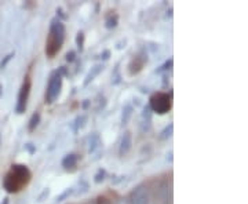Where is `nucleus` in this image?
<instances>
[{"mask_svg": "<svg viewBox=\"0 0 248 204\" xmlns=\"http://www.w3.org/2000/svg\"><path fill=\"white\" fill-rule=\"evenodd\" d=\"M31 87H32V81L29 78H25L22 87L19 90V95H18V104H17V112L22 113L25 112L28 105V99H29V94H31Z\"/></svg>", "mask_w": 248, "mask_h": 204, "instance_id": "5", "label": "nucleus"}, {"mask_svg": "<svg viewBox=\"0 0 248 204\" xmlns=\"http://www.w3.org/2000/svg\"><path fill=\"white\" fill-rule=\"evenodd\" d=\"M31 178H32V174L27 166L14 164V166H11L9 173L6 174L4 181H3V187L9 193H17L31 182Z\"/></svg>", "mask_w": 248, "mask_h": 204, "instance_id": "1", "label": "nucleus"}, {"mask_svg": "<svg viewBox=\"0 0 248 204\" xmlns=\"http://www.w3.org/2000/svg\"><path fill=\"white\" fill-rule=\"evenodd\" d=\"M66 37V29L65 25L62 24L61 21H53L50 25V31L47 35V40H46V54L47 57L53 58L57 53H60V50L63 46Z\"/></svg>", "mask_w": 248, "mask_h": 204, "instance_id": "2", "label": "nucleus"}, {"mask_svg": "<svg viewBox=\"0 0 248 204\" xmlns=\"http://www.w3.org/2000/svg\"><path fill=\"white\" fill-rule=\"evenodd\" d=\"M117 204H128V202H127V200H124V199H120V200L117 202Z\"/></svg>", "mask_w": 248, "mask_h": 204, "instance_id": "11", "label": "nucleus"}, {"mask_svg": "<svg viewBox=\"0 0 248 204\" xmlns=\"http://www.w3.org/2000/svg\"><path fill=\"white\" fill-rule=\"evenodd\" d=\"M131 145H133V137H131V133L127 131L123 135V140H122V143H120V149H119L120 156L127 155L130 152V149H131Z\"/></svg>", "mask_w": 248, "mask_h": 204, "instance_id": "7", "label": "nucleus"}, {"mask_svg": "<svg viewBox=\"0 0 248 204\" xmlns=\"http://www.w3.org/2000/svg\"><path fill=\"white\" fill-rule=\"evenodd\" d=\"M62 166L66 170H75L78 166V156L76 155H66L65 159L62 160Z\"/></svg>", "mask_w": 248, "mask_h": 204, "instance_id": "8", "label": "nucleus"}, {"mask_svg": "<svg viewBox=\"0 0 248 204\" xmlns=\"http://www.w3.org/2000/svg\"><path fill=\"white\" fill-rule=\"evenodd\" d=\"M171 99L172 98L169 93H156L151 98V109L159 115H164L171 109V104H172Z\"/></svg>", "mask_w": 248, "mask_h": 204, "instance_id": "4", "label": "nucleus"}, {"mask_svg": "<svg viewBox=\"0 0 248 204\" xmlns=\"http://www.w3.org/2000/svg\"><path fill=\"white\" fill-rule=\"evenodd\" d=\"M97 204H110V202H109L108 199H105V197H99V199H98Z\"/></svg>", "mask_w": 248, "mask_h": 204, "instance_id": "10", "label": "nucleus"}, {"mask_svg": "<svg viewBox=\"0 0 248 204\" xmlns=\"http://www.w3.org/2000/svg\"><path fill=\"white\" fill-rule=\"evenodd\" d=\"M39 120H40V115L39 113H35L32 116V120H31V125H29V130H33L36 126L39 125Z\"/></svg>", "mask_w": 248, "mask_h": 204, "instance_id": "9", "label": "nucleus"}, {"mask_svg": "<svg viewBox=\"0 0 248 204\" xmlns=\"http://www.w3.org/2000/svg\"><path fill=\"white\" fill-rule=\"evenodd\" d=\"M62 90V76L60 72H54L51 73L50 79H48V84H47V90H46V102L47 104H53L57 101V98L60 97Z\"/></svg>", "mask_w": 248, "mask_h": 204, "instance_id": "3", "label": "nucleus"}, {"mask_svg": "<svg viewBox=\"0 0 248 204\" xmlns=\"http://www.w3.org/2000/svg\"><path fill=\"white\" fill-rule=\"evenodd\" d=\"M127 202H128V204H151L148 189L142 185L137 187L130 193V199Z\"/></svg>", "mask_w": 248, "mask_h": 204, "instance_id": "6", "label": "nucleus"}]
</instances>
